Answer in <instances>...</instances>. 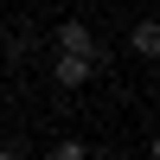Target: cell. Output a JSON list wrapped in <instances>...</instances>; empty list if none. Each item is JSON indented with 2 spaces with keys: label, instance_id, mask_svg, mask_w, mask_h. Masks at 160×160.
Returning <instances> with one entry per match:
<instances>
[{
  "label": "cell",
  "instance_id": "cell-4",
  "mask_svg": "<svg viewBox=\"0 0 160 160\" xmlns=\"http://www.w3.org/2000/svg\"><path fill=\"white\" fill-rule=\"evenodd\" d=\"M51 160H83V141H58V148H51Z\"/></svg>",
  "mask_w": 160,
  "mask_h": 160
},
{
  "label": "cell",
  "instance_id": "cell-3",
  "mask_svg": "<svg viewBox=\"0 0 160 160\" xmlns=\"http://www.w3.org/2000/svg\"><path fill=\"white\" fill-rule=\"evenodd\" d=\"M135 51H141V58H154V51H160V26H154V19L135 26Z\"/></svg>",
  "mask_w": 160,
  "mask_h": 160
},
{
  "label": "cell",
  "instance_id": "cell-5",
  "mask_svg": "<svg viewBox=\"0 0 160 160\" xmlns=\"http://www.w3.org/2000/svg\"><path fill=\"white\" fill-rule=\"evenodd\" d=\"M0 160H19V154H13V148H0Z\"/></svg>",
  "mask_w": 160,
  "mask_h": 160
},
{
  "label": "cell",
  "instance_id": "cell-2",
  "mask_svg": "<svg viewBox=\"0 0 160 160\" xmlns=\"http://www.w3.org/2000/svg\"><path fill=\"white\" fill-rule=\"evenodd\" d=\"M90 71H96L90 58H71V51H58V83H64V90H83V83H90Z\"/></svg>",
  "mask_w": 160,
  "mask_h": 160
},
{
  "label": "cell",
  "instance_id": "cell-1",
  "mask_svg": "<svg viewBox=\"0 0 160 160\" xmlns=\"http://www.w3.org/2000/svg\"><path fill=\"white\" fill-rule=\"evenodd\" d=\"M58 51H71V58H90V64H102V45L90 38V26H58Z\"/></svg>",
  "mask_w": 160,
  "mask_h": 160
}]
</instances>
